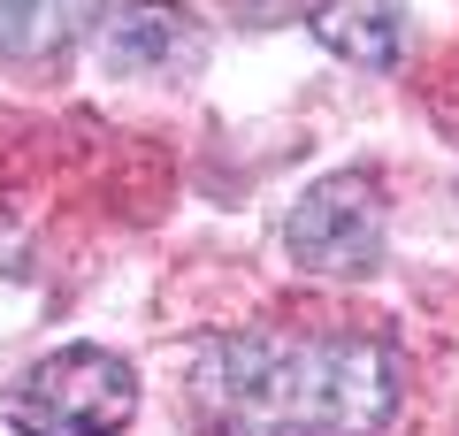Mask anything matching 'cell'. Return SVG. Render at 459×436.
<instances>
[{"mask_svg": "<svg viewBox=\"0 0 459 436\" xmlns=\"http://www.w3.org/2000/svg\"><path fill=\"white\" fill-rule=\"evenodd\" d=\"M192 405L214 436H376L398 414V353L376 337L246 329L192 360Z\"/></svg>", "mask_w": 459, "mask_h": 436, "instance_id": "1", "label": "cell"}, {"mask_svg": "<svg viewBox=\"0 0 459 436\" xmlns=\"http://www.w3.org/2000/svg\"><path fill=\"white\" fill-rule=\"evenodd\" d=\"M16 436H123L138 414V375L100 344H62L0 398Z\"/></svg>", "mask_w": 459, "mask_h": 436, "instance_id": "2", "label": "cell"}, {"mask_svg": "<svg viewBox=\"0 0 459 436\" xmlns=\"http://www.w3.org/2000/svg\"><path fill=\"white\" fill-rule=\"evenodd\" d=\"M383 230H391V207H383V184L344 169V177H322L283 222V245L307 275H368L383 260Z\"/></svg>", "mask_w": 459, "mask_h": 436, "instance_id": "3", "label": "cell"}, {"mask_svg": "<svg viewBox=\"0 0 459 436\" xmlns=\"http://www.w3.org/2000/svg\"><path fill=\"white\" fill-rule=\"evenodd\" d=\"M199 54V16L177 8V0H138L123 8L108 31V69L123 77H146V69H184Z\"/></svg>", "mask_w": 459, "mask_h": 436, "instance_id": "4", "label": "cell"}, {"mask_svg": "<svg viewBox=\"0 0 459 436\" xmlns=\"http://www.w3.org/2000/svg\"><path fill=\"white\" fill-rule=\"evenodd\" d=\"M314 39L329 54L360 69H391L398 47H406V16H398V0H314Z\"/></svg>", "mask_w": 459, "mask_h": 436, "instance_id": "5", "label": "cell"}, {"mask_svg": "<svg viewBox=\"0 0 459 436\" xmlns=\"http://www.w3.org/2000/svg\"><path fill=\"white\" fill-rule=\"evenodd\" d=\"M100 0H0V62H62L84 47Z\"/></svg>", "mask_w": 459, "mask_h": 436, "instance_id": "6", "label": "cell"}, {"mask_svg": "<svg viewBox=\"0 0 459 436\" xmlns=\"http://www.w3.org/2000/svg\"><path fill=\"white\" fill-rule=\"evenodd\" d=\"M238 8H246V16H253V23H268V16H291L299 0H238Z\"/></svg>", "mask_w": 459, "mask_h": 436, "instance_id": "7", "label": "cell"}]
</instances>
